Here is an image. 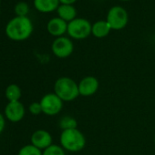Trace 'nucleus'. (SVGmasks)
<instances>
[{"instance_id": "nucleus-1", "label": "nucleus", "mask_w": 155, "mask_h": 155, "mask_svg": "<svg viewBox=\"0 0 155 155\" xmlns=\"http://www.w3.org/2000/svg\"><path fill=\"white\" fill-rule=\"evenodd\" d=\"M33 32V25L28 17H16L6 27L7 36L15 41H22L30 37Z\"/></svg>"}, {"instance_id": "nucleus-2", "label": "nucleus", "mask_w": 155, "mask_h": 155, "mask_svg": "<svg viewBox=\"0 0 155 155\" xmlns=\"http://www.w3.org/2000/svg\"><path fill=\"white\" fill-rule=\"evenodd\" d=\"M59 140L60 146L71 152L81 151L86 145V138L78 128L62 130Z\"/></svg>"}, {"instance_id": "nucleus-3", "label": "nucleus", "mask_w": 155, "mask_h": 155, "mask_svg": "<svg viewBox=\"0 0 155 155\" xmlns=\"http://www.w3.org/2000/svg\"><path fill=\"white\" fill-rule=\"evenodd\" d=\"M54 93L62 101H72L80 96L79 85L68 77H61L55 81Z\"/></svg>"}, {"instance_id": "nucleus-4", "label": "nucleus", "mask_w": 155, "mask_h": 155, "mask_svg": "<svg viewBox=\"0 0 155 155\" xmlns=\"http://www.w3.org/2000/svg\"><path fill=\"white\" fill-rule=\"evenodd\" d=\"M92 25L85 18H75L68 23L67 33L74 39H85L91 34Z\"/></svg>"}, {"instance_id": "nucleus-5", "label": "nucleus", "mask_w": 155, "mask_h": 155, "mask_svg": "<svg viewBox=\"0 0 155 155\" xmlns=\"http://www.w3.org/2000/svg\"><path fill=\"white\" fill-rule=\"evenodd\" d=\"M128 20L129 16L127 11L119 6L112 7L107 14L106 21L113 30H120L124 28L128 24Z\"/></svg>"}, {"instance_id": "nucleus-6", "label": "nucleus", "mask_w": 155, "mask_h": 155, "mask_svg": "<svg viewBox=\"0 0 155 155\" xmlns=\"http://www.w3.org/2000/svg\"><path fill=\"white\" fill-rule=\"evenodd\" d=\"M42 112L48 116H55L60 112L63 108V101L55 94L48 93L40 100Z\"/></svg>"}, {"instance_id": "nucleus-7", "label": "nucleus", "mask_w": 155, "mask_h": 155, "mask_svg": "<svg viewBox=\"0 0 155 155\" xmlns=\"http://www.w3.org/2000/svg\"><path fill=\"white\" fill-rule=\"evenodd\" d=\"M51 49L57 58H66L72 54L74 50V45L68 38L59 37L53 41Z\"/></svg>"}, {"instance_id": "nucleus-8", "label": "nucleus", "mask_w": 155, "mask_h": 155, "mask_svg": "<svg viewBox=\"0 0 155 155\" xmlns=\"http://www.w3.org/2000/svg\"><path fill=\"white\" fill-rule=\"evenodd\" d=\"M79 85L80 95L83 97H90L94 95L100 87L98 79L93 76H87L78 83Z\"/></svg>"}, {"instance_id": "nucleus-9", "label": "nucleus", "mask_w": 155, "mask_h": 155, "mask_svg": "<svg viewBox=\"0 0 155 155\" xmlns=\"http://www.w3.org/2000/svg\"><path fill=\"white\" fill-rule=\"evenodd\" d=\"M25 112V107L19 101L8 102L5 108V116L9 121L12 122L20 121L24 118Z\"/></svg>"}, {"instance_id": "nucleus-10", "label": "nucleus", "mask_w": 155, "mask_h": 155, "mask_svg": "<svg viewBox=\"0 0 155 155\" xmlns=\"http://www.w3.org/2000/svg\"><path fill=\"white\" fill-rule=\"evenodd\" d=\"M31 144L39 150H46L50 145H52V136L51 134L45 130H38L34 131L30 138Z\"/></svg>"}, {"instance_id": "nucleus-11", "label": "nucleus", "mask_w": 155, "mask_h": 155, "mask_svg": "<svg viewBox=\"0 0 155 155\" xmlns=\"http://www.w3.org/2000/svg\"><path fill=\"white\" fill-rule=\"evenodd\" d=\"M48 31L54 37H63L68 30V23L60 18H54L50 19L47 26Z\"/></svg>"}, {"instance_id": "nucleus-12", "label": "nucleus", "mask_w": 155, "mask_h": 155, "mask_svg": "<svg viewBox=\"0 0 155 155\" xmlns=\"http://www.w3.org/2000/svg\"><path fill=\"white\" fill-rule=\"evenodd\" d=\"M59 3V0H34L35 8L43 13H49L58 9Z\"/></svg>"}, {"instance_id": "nucleus-13", "label": "nucleus", "mask_w": 155, "mask_h": 155, "mask_svg": "<svg viewBox=\"0 0 155 155\" xmlns=\"http://www.w3.org/2000/svg\"><path fill=\"white\" fill-rule=\"evenodd\" d=\"M110 30L111 28L106 20H100L92 25L91 34L98 38H102L107 37L110 34Z\"/></svg>"}, {"instance_id": "nucleus-14", "label": "nucleus", "mask_w": 155, "mask_h": 155, "mask_svg": "<svg viewBox=\"0 0 155 155\" xmlns=\"http://www.w3.org/2000/svg\"><path fill=\"white\" fill-rule=\"evenodd\" d=\"M58 18L65 20L66 22H70L76 18L77 10L72 5H60L57 9Z\"/></svg>"}, {"instance_id": "nucleus-15", "label": "nucleus", "mask_w": 155, "mask_h": 155, "mask_svg": "<svg viewBox=\"0 0 155 155\" xmlns=\"http://www.w3.org/2000/svg\"><path fill=\"white\" fill-rule=\"evenodd\" d=\"M5 96L9 102L18 101L21 98V89L17 84H10L5 91Z\"/></svg>"}, {"instance_id": "nucleus-16", "label": "nucleus", "mask_w": 155, "mask_h": 155, "mask_svg": "<svg viewBox=\"0 0 155 155\" xmlns=\"http://www.w3.org/2000/svg\"><path fill=\"white\" fill-rule=\"evenodd\" d=\"M77 126H78L77 120L71 116H65V117L61 118L59 120V127L62 129V130L76 129Z\"/></svg>"}, {"instance_id": "nucleus-17", "label": "nucleus", "mask_w": 155, "mask_h": 155, "mask_svg": "<svg viewBox=\"0 0 155 155\" xmlns=\"http://www.w3.org/2000/svg\"><path fill=\"white\" fill-rule=\"evenodd\" d=\"M42 152L43 151H41V150L35 147L34 145L28 144L19 150L18 155H42Z\"/></svg>"}, {"instance_id": "nucleus-18", "label": "nucleus", "mask_w": 155, "mask_h": 155, "mask_svg": "<svg viewBox=\"0 0 155 155\" xmlns=\"http://www.w3.org/2000/svg\"><path fill=\"white\" fill-rule=\"evenodd\" d=\"M42 155H66L64 149L57 144H52L43 150Z\"/></svg>"}, {"instance_id": "nucleus-19", "label": "nucleus", "mask_w": 155, "mask_h": 155, "mask_svg": "<svg viewBox=\"0 0 155 155\" xmlns=\"http://www.w3.org/2000/svg\"><path fill=\"white\" fill-rule=\"evenodd\" d=\"M28 6L25 2H19L16 5L15 11L18 17H26V15L28 13Z\"/></svg>"}, {"instance_id": "nucleus-20", "label": "nucleus", "mask_w": 155, "mask_h": 155, "mask_svg": "<svg viewBox=\"0 0 155 155\" xmlns=\"http://www.w3.org/2000/svg\"><path fill=\"white\" fill-rule=\"evenodd\" d=\"M29 112L33 115H38L42 112V108L40 102H32L28 107Z\"/></svg>"}, {"instance_id": "nucleus-21", "label": "nucleus", "mask_w": 155, "mask_h": 155, "mask_svg": "<svg viewBox=\"0 0 155 155\" xmlns=\"http://www.w3.org/2000/svg\"><path fill=\"white\" fill-rule=\"evenodd\" d=\"M5 126H6V120H5V118L4 116L0 113V134H1L5 129Z\"/></svg>"}, {"instance_id": "nucleus-22", "label": "nucleus", "mask_w": 155, "mask_h": 155, "mask_svg": "<svg viewBox=\"0 0 155 155\" xmlns=\"http://www.w3.org/2000/svg\"><path fill=\"white\" fill-rule=\"evenodd\" d=\"M76 1H77V0H59V2L62 5H72Z\"/></svg>"}, {"instance_id": "nucleus-23", "label": "nucleus", "mask_w": 155, "mask_h": 155, "mask_svg": "<svg viewBox=\"0 0 155 155\" xmlns=\"http://www.w3.org/2000/svg\"><path fill=\"white\" fill-rule=\"evenodd\" d=\"M120 1H130V0H120Z\"/></svg>"}, {"instance_id": "nucleus-24", "label": "nucleus", "mask_w": 155, "mask_h": 155, "mask_svg": "<svg viewBox=\"0 0 155 155\" xmlns=\"http://www.w3.org/2000/svg\"><path fill=\"white\" fill-rule=\"evenodd\" d=\"M154 143H155V137H154Z\"/></svg>"}]
</instances>
